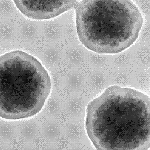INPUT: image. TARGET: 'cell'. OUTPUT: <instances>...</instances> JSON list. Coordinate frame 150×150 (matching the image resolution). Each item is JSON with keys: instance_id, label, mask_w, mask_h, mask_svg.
I'll return each instance as SVG.
<instances>
[{"instance_id": "1", "label": "cell", "mask_w": 150, "mask_h": 150, "mask_svg": "<svg viewBox=\"0 0 150 150\" xmlns=\"http://www.w3.org/2000/svg\"><path fill=\"white\" fill-rule=\"evenodd\" d=\"M87 136L97 150L150 148V98L140 91L110 86L90 101Z\"/></svg>"}, {"instance_id": "2", "label": "cell", "mask_w": 150, "mask_h": 150, "mask_svg": "<svg viewBox=\"0 0 150 150\" xmlns=\"http://www.w3.org/2000/svg\"><path fill=\"white\" fill-rule=\"evenodd\" d=\"M75 7L79 41L99 54H117L130 47L144 25L132 0H82Z\"/></svg>"}, {"instance_id": "3", "label": "cell", "mask_w": 150, "mask_h": 150, "mask_svg": "<svg viewBox=\"0 0 150 150\" xmlns=\"http://www.w3.org/2000/svg\"><path fill=\"white\" fill-rule=\"evenodd\" d=\"M52 90L40 61L21 50L0 56V117L16 120L39 113Z\"/></svg>"}, {"instance_id": "4", "label": "cell", "mask_w": 150, "mask_h": 150, "mask_svg": "<svg viewBox=\"0 0 150 150\" xmlns=\"http://www.w3.org/2000/svg\"><path fill=\"white\" fill-rule=\"evenodd\" d=\"M23 15L35 20L50 19L73 9L76 0H13Z\"/></svg>"}]
</instances>
